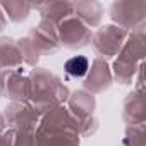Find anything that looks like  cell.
<instances>
[{"instance_id":"obj_1","label":"cell","mask_w":146,"mask_h":146,"mask_svg":"<svg viewBox=\"0 0 146 146\" xmlns=\"http://www.w3.org/2000/svg\"><path fill=\"white\" fill-rule=\"evenodd\" d=\"M65 69H67L69 74L81 78V76H84L88 72V60L84 57H74V58H70L65 64Z\"/></svg>"}]
</instances>
